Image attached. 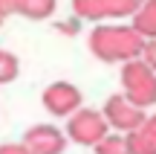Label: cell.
Wrapping results in <instances>:
<instances>
[{
	"mask_svg": "<svg viewBox=\"0 0 156 154\" xmlns=\"http://www.w3.org/2000/svg\"><path fill=\"white\" fill-rule=\"evenodd\" d=\"M90 52L104 64H127L133 58H142L145 52V38L136 32V26H95L90 32Z\"/></svg>",
	"mask_w": 156,
	"mask_h": 154,
	"instance_id": "obj_1",
	"label": "cell"
},
{
	"mask_svg": "<svg viewBox=\"0 0 156 154\" xmlns=\"http://www.w3.org/2000/svg\"><path fill=\"white\" fill-rule=\"evenodd\" d=\"M122 90L136 108L156 105V70L145 58H133L122 64Z\"/></svg>",
	"mask_w": 156,
	"mask_h": 154,
	"instance_id": "obj_2",
	"label": "cell"
},
{
	"mask_svg": "<svg viewBox=\"0 0 156 154\" xmlns=\"http://www.w3.org/2000/svg\"><path fill=\"white\" fill-rule=\"evenodd\" d=\"M110 134V122H107L104 111H93V108H78L73 116L67 119V137L78 145L95 148L101 140Z\"/></svg>",
	"mask_w": 156,
	"mask_h": 154,
	"instance_id": "obj_3",
	"label": "cell"
},
{
	"mask_svg": "<svg viewBox=\"0 0 156 154\" xmlns=\"http://www.w3.org/2000/svg\"><path fill=\"white\" fill-rule=\"evenodd\" d=\"M104 116H107V122H110L113 131H122V134H130V131H136V128H142V122L147 119L145 108H136L124 93H113V96H107Z\"/></svg>",
	"mask_w": 156,
	"mask_h": 154,
	"instance_id": "obj_4",
	"label": "cell"
},
{
	"mask_svg": "<svg viewBox=\"0 0 156 154\" xmlns=\"http://www.w3.org/2000/svg\"><path fill=\"white\" fill-rule=\"evenodd\" d=\"M41 102H44V108L49 111L52 116H73L75 111L81 108L84 99H81V90H78L75 85H69V81H52L44 90Z\"/></svg>",
	"mask_w": 156,
	"mask_h": 154,
	"instance_id": "obj_5",
	"label": "cell"
},
{
	"mask_svg": "<svg viewBox=\"0 0 156 154\" xmlns=\"http://www.w3.org/2000/svg\"><path fill=\"white\" fill-rule=\"evenodd\" d=\"M23 145L29 148V154H64L67 134L55 125H32L23 137Z\"/></svg>",
	"mask_w": 156,
	"mask_h": 154,
	"instance_id": "obj_6",
	"label": "cell"
},
{
	"mask_svg": "<svg viewBox=\"0 0 156 154\" xmlns=\"http://www.w3.org/2000/svg\"><path fill=\"white\" fill-rule=\"evenodd\" d=\"M130 154H156V116H147L142 128L127 134Z\"/></svg>",
	"mask_w": 156,
	"mask_h": 154,
	"instance_id": "obj_7",
	"label": "cell"
},
{
	"mask_svg": "<svg viewBox=\"0 0 156 154\" xmlns=\"http://www.w3.org/2000/svg\"><path fill=\"white\" fill-rule=\"evenodd\" d=\"M133 26L142 38H156V0H145L142 9L133 15Z\"/></svg>",
	"mask_w": 156,
	"mask_h": 154,
	"instance_id": "obj_8",
	"label": "cell"
},
{
	"mask_svg": "<svg viewBox=\"0 0 156 154\" xmlns=\"http://www.w3.org/2000/svg\"><path fill=\"white\" fill-rule=\"evenodd\" d=\"M73 9L75 17H81V21H104L107 17L104 0H73Z\"/></svg>",
	"mask_w": 156,
	"mask_h": 154,
	"instance_id": "obj_9",
	"label": "cell"
},
{
	"mask_svg": "<svg viewBox=\"0 0 156 154\" xmlns=\"http://www.w3.org/2000/svg\"><path fill=\"white\" fill-rule=\"evenodd\" d=\"M145 0H104L107 17H133Z\"/></svg>",
	"mask_w": 156,
	"mask_h": 154,
	"instance_id": "obj_10",
	"label": "cell"
},
{
	"mask_svg": "<svg viewBox=\"0 0 156 154\" xmlns=\"http://www.w3.org/2000/svg\"><path fill=\"white\" fill-rule=\"evenodd\" d=\"M95 154H130L127 134H107V137L95 145Z\"/></svg>",
	"mask_w": 156,
	"mask_h": 154,
	"instance_id": "obj_11",
	"label": "cell"
},
{
	"mask_svg": "<svg viewBox=\"0 0 156 154\" xmlns=\"http://www.w3.org/2000/svg\"><path fill=\"white\" fill-rule=\"evenodd\" d=\"M52 12H55V0H26V6H23V17H29V21L52 17Z\"/></svg>",
	"mask_w": 156,
	"mask_h": 154,
	"instance_id": "obj_12",
	"label": "cell"
},
{
	"mask_svg": "<svg viewBox=\"0 0 156 154\" xmlns=\"http://www.w3.org/2000/svg\"><path fill=\"white\" fill-rule=\"evenodd\" d=\"M17 73H20V61H17L9 50H0V85L15 81Z\"/></svg>",
	"mask_w": 156,
	"mask_h": 154,
	"instance_id": "obj_13",
	"label": "cell"
},
{
	"mask_svg": "<svg viewBox=\"0 0 156 154\" xmlns=\"http://www.w3.org/2000/svg\"><path fill=\"white\" fill-rule=\"evenodd\" d=\"M23 6H26V0H0V15H3V17L23 15Z\"/></svg>",
	"mask_w": 156,
	"mask_h": 154,
	"instance_id": "obj_14",
	"label": "cell"
},
{
	"mask_svg": "<svg viewBox=\"0 0 156 154\" xmlns=\"http://www.w3.org/2000/svg\"><path fill=\"white\" fill-rule=\"evenodd\" d=\"M142 58H145V61L156 70V38H147V41H145V52H142Z\"/></svg>",
	"mask_w": 156,
	"mask_h": 154,
	"instance_id": "obj_15",
	"label": "cell"
},
{
	"mask_svg": "<svg viewBox=\"0 0 156 154\" xmlns=\"http://www.w3.org/2000/svg\"><path fill=\"white\" fill-rule=\"evenodd\" d=\"M0 154H29V148L23 143H6L0 145Z\"/></svg>",
	"mask_w": 156,
	"mask_h": 154,
	"instance_id": "obj_16",
	"label": "cell"
},
{
	"mask_svg": "<svg viewBox=\"0 0 156 154\" xmlns=\"http://www.w3.org/2000/svg\"><path fill=\"white\" fill-rule=\"evenodd\" d=\"M0 23H3V15H0Z\"/></svg>",
	"mask_w": 156,
	"mask_h": 154,
	"instance_id": "obj_17",
	"label": "cell"
}]
</instances>
